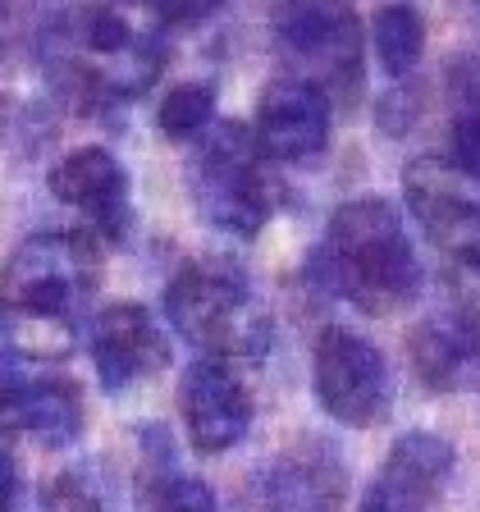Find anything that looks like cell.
I'll use <instances>...</instances> for the list:
<instances>
[{
  "mask_svg": "<svg viewBox=\"0 0 480 512\" xmlns=\"http://www.w3.org/2000/svg\"><path fill=\"white\" fill-rule=\"evenodd\" d=\"M453 165H462V170L480 183V101L458 128V160H453Z\"/></svg>",
  "mask_w": 480,
  "mask_h": 512,
  "instance_id": "23",
  "label": "cell"
},
{
  "mask_svg": "<svg viewBox=\"0 0 480 512\" xmlns=\"http://www.w3.org/2000/svg\"><path fill=\"white\" fill-rule=\"evenodd\" d=\"M42 508L46 512H106V503L96 499V490L78 471H64V476H55L51 485H46Z\"/></svg>",
  "mask_w": 480,
  "mask_h": 512,
  "instance_id": "21",
  "label": "cell"
},
{
  "mask_svg": "<svg viewBox=\"0 0 480 512\" xmlns=\"http://www.w3.org/2000/svg\"><path fill=\"white\" fill-rule=\"evenodd\" d=\"M311 279L320 293L366 316H394L421 293V261L394 206L384 197H357L334 211L325 243L311 256Z\"/></svg>",
  "mask_w": 480,
  "mask_h": 512,
  "instance_id": "3",
  "label": "cell"
},
{
  "mask_svg": "<svg viewBox=\"0 0 480 512\" xmlns=\"http://www.w3.org/2000/svg\"><path fill=\"white\" fill-rule=\"evenodd\" d=\"M19 508V467H14L10 448H0V512Z\"/></svg>",
  "mask_w": 480,
  "mask_h": 512,
  "instance_id": "24",
  "label": "cell"
},
{
  "mask_svg": "<svg viewBox=\"0 0 480 512\" xmlns=\"http://www.w3.org/2000/svg\"><path fill=\"white\" fill-rule=\"evenodd\" d=\"M252 138L266 160H288V165L311 160L330 142V96L307 78H275L261 92Z\"/></svg>",
  "mask_w": 480,
  "mask_h": 512,
  "instance_id": "12",
  "label": "cell"
},
{
  "mask_svg": "<svg viewBox=\"0 0 480 512\" xmlns=\"http://www.w3.org/2000/svg\"><path fill=\"white\" fill-rule=\"evenodd\" d=\"M348 499V471L325 439H298L247 480L252 512H339Z\"/></svg>",
  "mask_w": 480,
  "mask_h": 512,
  "instance_id": "9",
  "label": "cell"
},
{
  "mask_svg": "<svg viewBox=\"0 0 480 512\" xmlns=\"http://www.w3.org/2000/svg\"><path fill=\"white\" fill-rule=\"evenodd\" d=\"M142 499H147L151 512H220L215 508V494L202 476H183V471H170L160 480H142L138 485Z\"/></svg>",
  "mask_w": 480,
  "mask_h": 512,
  "instance_id": "20",
  "label": "cell"
},
{
  "mask_svg": "<svg viewBox=\"0 0 480 512\" xmlns=\"http://www.w3.org/2000/svg\"><path fill=\"white\" fill-rule=\"evenodd\" d=\"M19 435L42 439L46 448L74 444L83 435V394L64 375H28L19 403Z\"/></svg>",
  "mask_w": 480,
  "mask_h": 512,
  "instance_id": "16",
  "label": "cell"
},
{
  "mask_svg": "<svg viewBox=\"0 0 480 512\" xmlns=\"http://www.w3.org/2000/svg\"><path fill=\"white\" fill-rule=\"evenodd\" d=\"M403 197L439 256L480 270V188L462 165L444 156L412 160L403 174Z\"/></svg>",
  "mask_w": 480,
  "mask_h": 512,
  "instance_id": "8",
  "label": "cell"
},
{
  "mask_svg": "<svg viewBox=\"0 0 480 512\" xmlns=\"http://www.w3.org/2000/svg\"><path fill=\"white\" fill-rule=\"evenodd\" d=\"M165 316L202 357L220 362H261L275 339L270 311L252 293L243 266L224 256H202L183 266L165 288Z\"/></svg>",
  "mask_w": 480,
  "mask_h": 512,
  "instance_id": "4",
  "label": "cell"
},
{
  "mask_svg": "<svg viewBox=\"0 0 480 512\" xmlns=\"http://www.w3.org/2000/svg\"><path fill=\"white\" fill-rule=\"evenodd\" d=\"M407 357H412L416 380L453 394V389H476L480 384V302H462L439 316H426L407 334Z\"/></svg>",
  "mask_w": 480,
  "mask_h": 512,
  "instance_id": "13",
  "label": "cell"
},
{
  "mask_svg": "<svg viewBox=\"0 0 480 512\" xmlns=\"http://www.w3.org/2000/svg\"><path fill=\"white\" fill-rule=\"evenodd\" d=\"M51 19H55L51 0H0V64L42 42Z\"/></svg>",
  "mask_w": 480,
  "mask_h": 512,
  "instance_id": "19",
  "label": "cell"
},
{
  "mask_svg": "<svg viewBox=\"0 0 480 512\" xmlns=\"http://www.w3.org/2000/svg\"><path fill=\"white\" fill-rule=\"evenodd\" d=\"M179 407H183V430H188L197 453H229L238 439L252 430V394L238 380L234 362L220 357H197L183 371L179 384Z\"/></svg>",
  "mask_w": 480,
  "mask_h": 512,
  "instance_id": "11",
  "label": "cell"
},
{
  "mask_svg": "<svg viewBox=\"0 0 480 512\" xmlns=\"http://www.w3.org/2000/svg\"><path fill=\"white\" fill-rule=\"evenodd\" d=\"M147 5L156 10V19L165 28H197V23H206L220 10L224 0H147Z\"/></svg>",
  "mask_w": 480,
  "mask_h": 512,
  "instance_id": "22",
  "label": "cell"
},
{
  "mask_svg": "<svg viewBox=\"0 0 480 512\" xmlns=\"http://www.w3.org/2000/svg\"><path fill=\"white\" fill-rule=\"evenodd\" d=\"M92 362L106 394H124L128 384L151 380L160 366H170V343L147 307L115 302L92 320Z\"/></svg>",
  "mask_w": 480,
  "mask_h": 512,
  "instance_id": "14",
  "label": "cell"
},
{
  "mask_svg": "<svg viewBox=\"0 0 480 512\" xmlns=\"http://www.w3.org/2000/svg\"><path fill=\"white\" fill-rule=\"evenodd\" d=\"M165 23L138 5H74L55 10L37 55L46 78L74 110H110L142 96L165 69Z\"/></svg>",
  "mask_w": 480,
  "mask_h": 512,
  "instance_id": "1",
  "label": "cell"
},
{
  "mask_svg": "<svg viewBox=\"0 0 480 512\" xmlns=\"http://www.w3.org/2000/svg\"><path fill=\"white\" fill-rule=\"evenodd\" d=\"M192 202L211 229L229 238H252L275 211V183L266 174V156L252 128L238 119L206 128L188 165Z\"/></svg>",
  "mask_w": 480,
  "mask_h": 512,
  "instance_id": "5",
  "label": "cell"
},
{
  "mask_svg": "<svg viewBox=\"0 0 480 512\" xmlns=\"http://www.w3.org/2000/svg\"><path fill=\"white\" fill-rule=\"evenodd\" d=\"M101 288V243L92 234H32L0 266V330L28 362H64Z\"/></svg>",
  "mask_w": 480,
  "mask_h": 512,
  "instance_id": "2",
  "label": "cell"
},
{
  "mask_svg": "<svg viewBox=\"0 0 480 512\" xmlns=\"http://www.w3.org/2000/svg\"><path fill=\"white\" fill-rule=\"evenodd\" d=\"M215 119V87L211 83H179L160 106V133L170 142L202 138Z\"/></svg>",
  "mask_w": 480,
  "mask_h": 512,
  "instance_id": "18",
  "label": "cell"
},
{
  "mask_svg": "<svg viewBox=\"0 0 480 512\" xmlns=\"http://www.w3.org/2000/svg\"><path fill=\"white\" fill-rule=\"evenodd\" d=\"M275 42L293 78L316 83L330 101L362 96V19L348 0H284L275 10Z\"/></svg>",
  "mask_w": 480,
  "mask_h": 512,
  "instance_id": "6",
  "label": "cell"
},
{
  "mask_svg": "<svg viewBox=\"0 0 480 512\" xmlns=\"http://www.w3.org/2000/svg\"><path fill=\"white\" fill-rule=\"evenodd\" d=\"M375 37V55H380L384 74L407 78L421 64V51H426V23L412 5H384L371 23Z\"/></svg>",
  "mask_w": 480,
  "mask_h": 512,
  "instance_id": "17",
  "label": "cell"
},
{
  "mask_svg": "<svg viewBox=\"0 0 480 512\" xmlns=\"http://www.w3.org/2000/svg\"><path fill=\"white\" fill-rule=\"evenodd\" d=\"M311 384H316L320 407L339 421V426L366 430L380 426L389 416V362L371 339H362L357 330H330L316 334V348H311Z\"/></svg>",
  "mask_w": 480,
  "mask_h": 512,
  "instance_id": "7",
  "label": "cell"
},
{
  "mask_svg": "<svg viewBox=\"0 0 480 512\" xmlns=\"http://www.w3.org/2000/svg\"><path fill=\"white\" fill-rule=\"evenodd\" d=\"M458 453L435 430H407L384 453L362 494V512H430L448 490Z\"/></svg>",
  "mask_w": 480,
  "mask_h": 512,
  "instance_id": "10",
  "label": "cell"
},
{
  "mask_svg": "<svg viewBox=\"0 0 480 512\" xmlns=\"http://www.w3.org/2000/svg\"><path fill=\"white\" fill-rule=\"evenodd\" d=\"M46 183H51L55 202L83 211L101 238L115 243V238L128 234V215H133L128 211V174L115 160V151L106 147L69 151L64 160H55Z\"/></svg>",
  "mask_w": 480,
  "mask_h": 512,
  "instance_id": "15",
  "label": "cell"
}]
</instances>
